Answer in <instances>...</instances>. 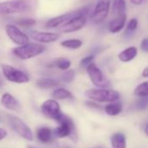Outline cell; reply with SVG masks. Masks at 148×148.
<instances>
[{
	"instance_id": "6da1fadb",
	"label": "cell",
	"mask_w": 148,
	"mask_h": 148,
	"mask_svg": "<svg viewBox=\"0 0 148 148\" xmlns=\"http://www.w3.org/2000/svg\"><path fill=\"white\" fill-rule=\"evenodd\" d=\"M45 50V47L39 43H26L23 45L15 47L12 53L21 60H28L41 55Z\"/></svg>"
},
{
	"instance_id": "7a4b0ae2",
	"label": "cell",
	"mask_w": 148,
	"mask_h": 148,
	"mask_svg": "<svg viewBox=\"0 0 148 148\" xmlns=\"http://www.w3.org/2000/svg\"><path fill=\"white\" fill-rule=\"evenodd\" d=\"M85 96L96 102L100 103H111L119 99L120 94L114 90H110L107 88H93L89 89L85 92Z\"/></svg>"
},
{
	"instance_id": "3957f363",
	"label": "cell",
	"mask_w": 148,
	"mask_h": 148,
	"mask_svg": "<svg viewBox=\"0 0 148 148\" xmlns=\"http://www.w3.org/2000/svg\"><path fill=\"white\" fill-rule=\"evenodd\" d=\"M89 14V10L87 7L79 9V12L72 18H71L67 23L60 27V32L63 33H71L76 32L83 29L87 23V17Z\"/></svg>"
},
{
	"instance_id": "277c9868",
	"label": "cell",
	"mask_w": 148,
	"mask_h": 148,
	"mask_svg": "<svg viewBox=\"0 0 148 148\" xmlns=\"http://www.w3.org/2000/svg\"><path fill=\"white\" fill-rule=\"evenodd\" d=\"M1 72L5 79L12 83L25 84L30 81L29 76L25 71L7 64H1Z\"/></svg>"
},
{
	"instance_id": "5b68a950",
	"label": "cell",
	"mask_w": 148,
	"mask_h": 148,
	"mask_svg": "<svg viewBox=\"0 0 148 148\" xmlns=\"http://www.w3.org/2000/svg\"><path fill=\"white\" fill-rule=\"evenodd\" d=\"M29 10L30 5L25 0H8L0 3V15L22 13Z\"/></svg>"
},
{
	"instance_id": "8992f818",
	"label": "cell",
	"mask_w": 148,
	"mask_h": 148,
	"mask_svg": "<svg viewBox=\"0 0 148 148\" xmlns=\"http://www.w3.org/2000/svg\"><path fill=\"white\" fill-rule=\"evenodd\" d=\"M86 71L92 83L98 88H107L110 86V81L104 75L103 71L93 62L86 67Z\"/></svg>"
},
{
	"instance_id": "52a82bcc",
	"label": "cell",
	"mask_w": 148,
	"mask_h": 148,
	"mask_svg": "<svg viewBox=\"0 0 148 148\" xmlns=\"http://www.w3.org/2000/svg\"><path fill=\"white\" fill-rule=\"evenodd\" d=\"M56 121L59 124V125L54 130V135L58 138H65L68 136H71L72 133L75 132L74 124L68 116L62 113Z\"/></svg>"
},
{
	"instance_id": "ba28073f",
	"label": "cell",
	"mask_w": 148,
	"mask_h": 148,
	"mask_svg": "<svg viewBox=\"0 0 148 148\" xmlns=\"http://www.w3.org/2000/svg\"><path fill=\"white\" fill-rule=\"evenodd\" d=\"M9 122H10L12 128L20 137H22L23 138L29 140V141L33 140L34 137H33V133H32V130L23 120H21L19 118H18L16 116L10 115L9 116Z\"/></svg>"
},
{
	"instance_id": "9c48e42d",
	"label": "cell",
	"mask_w": 148,
	"mask_h": 148,
	"mask_svg": "<svg viewBox=\"0 0 148 148\" xmlns=\"http://www.w3.org/2000/svg\"><path fill=\"white\" fill-rule=\"evenodd\" d=\"M5 32L7 37L11 39V41H12L18 46L23 45L29 42V36L14 25L12 24L6 25Z\"/></svg>"
},
{
	"instance_id": "30bf717a",
	"label": "cell",
	"mask_w": 148,
	"mask_h": 148,
	"mask_svg": "<svg viewBox=\"0 0 148 148\" xmlns=\"http://www.w3.org/2000/svg\"><path fill=\"white\" fill-rule=\"evenodd\" d=\"M110 11V1L109 0H100L95 5L92 19L95 24H100L106 20Z\"/></svg>"
},
{
	"instance_id": "8fae6325",
	"label": "cell",
	"mask_w": 148,
	"mask_h": 148,
	"mask_svg": "<svg viewBox=\"0 0 148 148\" xmlns=\"http://www.w3.org/2000/svg\"><path fill=\"white\" fill-rule=\"evenodd\" d=\"M42 112L48 118L57 120L62 114L59 104L56 99H47L41 105Z\"/></svg>"
},
{
	"instance_id": "7c38bea8",
	"label": "cell",
	"mask_w": 148,
	"mask_h": 148,
	"mask_svg": "<svg viewBox=\"0 0 148 148\" xmlns=\"http://www.w3.org/2000/svg\"><path fill=\"white\" fill-rule=\"evenodd\" d=\"M79 12V9L76 11H71L64 14H61L59 16H57L55 18H51L46 22V27L50 29H55V28H60L63 26L65 23H67L71 18L75 17Z\"/></svg>"
},
{
	"instance_id": "4fadbf2b",
	"label": "cell",
	"mask_w": 148,
	"mask_h": 148,
	"mask_svg": "<svg viewBox=\"0 0 148 148\" xmlns=\"http://www.w3.org/2000/svg\"><path fill=\"white\" fill-rule=\"evenodd\" d=\"M32 38L38 43L42 44H51L56 42L59 39L60 36L58 33L51 32H32L30 33Z\"/></svg>"
},
{
	"instance_id": "5bb4252c",
	"label": "cell",
	"mask_w": 148,
	"mask_h": 148,
	"mask_svg": "<svg viewBox=\"0 0 148 148\" xmlns=\"http://www.w3.org/2000/svg\"><path fill=\"white\" fill-rule=\"evenodd\" d=\"M0 102H1L2 106L11 111H18L20 109V104L18 102V100L12 96L11 93L5 92L2 95L1 99H0Z\"/></svg>"
},
{
	"instance_id": "9a60e30c",
	"label": "cell",
	"mask_w": 148,
	"mask_h": 148,
	"mask_svg": "<svg viewBox=\"0 0 148 148\" xmlns=\"http://www.w3.org/2000/svg\"><path fill=\"white\" fill-rule=\"evenodd\" d=\"M126 22V14L115 15V18L112 19L109 23V31L112 33H118L122 31L125 25Z\"/></svg>"
},
{
	"instance_id": "2e32d148",
	"label": "cell",
	"mask_w": 148,
	"mask_h": 148,
	"mask_svg": "<svg viewBox=\"0 0 148 148\" xmlns=\"http://www.w3.org/2000/svg\"><path fill=\"white\" fill-rule=\"evenodd\" d=\"M138 54V49L135 46H130L123 50L119 54V59L121 62H130L132 61Z\"/></svg>"
},
{
	"instance_id": "e0dca14e",
	"label": "cell",
	"mask_w": 148,
	"mask_h": 148,
	"mask_svg": "<svg viewBox=\"0 0 148 148\" xmlns=\"http://www.w3.org/2000/svg\"><path fill=\"white\" fill-rule=\"evenodd\" d=\"M112 148H126L125 136L121 132H117L113 134L111 138Z\"/></svg>"
},
{
	"instance_id": "ac0fdd59",
	"label": "cell",
	"mask_w": 148,
	"mask_h": 148,
	"mask_svg": "<svg viewBox=\"0 0 148 148\" xmlns=\"http://www.w3.org/2000/svg\"><path fill=\"white\" fill-rule=\"evenodd\" d=\"M37 86L41 89H51L58 86V81L52 78H41L37 80Z\"/></svg>"
},
{
	"instance_id": "d6986e66",
	"label": "cell",
	"mask_w": 148,
	"mask_h": 148,
	"mask_svg": "<svg viewBox=\"0 0 148 148\" xmlns=\"http://www.w3.org/2000/svg\"><path fill=\"white\" fill-rule=\"evenodd\" d=\"M123 110L122 104L120 102H111L106 106L105 111L109 116H117L119 115Z\"/></svg>"
},
{
	"instance_id": "ffe728a7",
	"label": "cell",
	"mask_w": 148,
	"mask_h": 148,
	"mask_svg": "<svg viewBox=\"0 0 148 148\" xmlns=\"http://www.w3.org/2000/svg\"><path fill=\"white\" fill-rule=\"evenodd\" d=\"M38 138L43 143H49L52 140V132L48 127H41L37 131Z\"/></svg>"
},
{
	"instance_id": "44dd1931",
	"label": "cell",
	"mask_w": 148,
	"mask_h": 148,
	"mask_svg": "<svg viewBox=\"0 0 148 148\" xmlns=\"http://www.w3.org/2000/svg\"><path fill=\"white\" fill-rule=\"evenodd\" d=\"M82 45H83V42L78 38L66 39L60 43V45L62 47L69 49V50H78L82 46Z\"/></svg>"
},
{
	"instance_id": "7402d4cb",
	"label": "cell",
	"mask_w": 148,
	"mask_h": 148,
	"mask_svg": "<svg viewBox=\"0 0 148 148\" xmlns=\"http://www.w3.org/2000/svg\"><path fill=\"white\" fill-rule=\"evenodd\" d=\"M52 97L55 99H73V95L71 92L64 88H57L52 92Z\"/></svg>"
},
{
	"instance_id": "603a6c76",
	"label": "cell",
	"mask_w": 148,
	"mask_h": 148,
	"mask_svg": "<svg viewBox=\"0 0 148 148\" xmlns=\"http://www.w3.org/2000/svg\"><path fill=\"white\" fill-rule=\"evenodd\" d=\"M112 12L114 15L126 14V4L125 0H114L112 5Z\"/></svg>"
},
{
	"instance_id": "cb8c5ba5",
	"label": "cell",
	"mask_w": 148,
	"mask_h": 148,
	"mask_svg": "<svg viewBox=\"0 0 148 148\" xmlns=\"http://www.w3.org/2000/svg\"><path fill=\"white\" fill-rule=\"evenodd\" d=\"M134 94L138 97L148 96V81L139 84L134 90Z\"/></svg>"
},
{
	"instance_id": "d4e9b609",
	"label": "cell",
	"mask_w": 148,
	"mask_h": 148,
	"mask_svg": "<svg viewBox=\"0 0 148 148\" xmlns=\"http://www.w3.org/2000/svg\"><path fill=\"white\" fill-rule=\"evenodd\" d=\"M74 79H75V71L68 69L64 71V73L61 75V79L64 83L69 84L71 83Z\"/></svg>"
},
{
	"instance_id": "484cf974",
	"label": "cell",
	"mask_w": 148,
	"mask_h": 148,
	"mask_svg": "<svg viewBox=\"0 0 148 148\" xmlns=\"http://www.w3.org/2000/svg\"><path fill=\"white\" fill-rule=\"evenodd\" d=\"M138 25V21L137 18H132L130 21L127 23L126 25V31H125V36L130 37L133 34V32L137 30Z\"/></svg>"
},
{
	"instance_id": "4316f807",
	"label": "cell",
	"mask_w": 148,
	"mask_h": 148,
	"mask_svg": "<svg viewBox=\"0 0 148 148\" xmlns=\"http://www.w3.org/2000/svg\"><path fill=\"white\" fill-rule=\"evenodd\" d=\"M71 65V62L65 58H60L56 62V66L61 71H66L70 69Z\"/></svg>"
},
{
	"instance_id": "83f0119b",
	"label": "cell",
	"mask_w": 148,
	"mask_h": 148,
	"mask_svg": "<svg viewBox=\"0 0 148 148\" xmlns=\"http://www.w3.org/2000/svg\"><path fill=\"white\" fill-rule=\"evenodd\" d=\"M17 24L22 27H32L37 24V21L33 18H18L17 20Z\"/></svg>"
},
{
	"instance_id": "f1b7e54d",
	"label": "cell",
	"mask_w": 148,
	"mask_h": 148,
	"mask_svg": "<svg viewBox=\"0 0 148 148\" xmlns=\"http://www.w3.org/2000/svg\"><path fill=\"white\" fill-rule=\"evenodd\" d=\"M148 107V96L140 97V99L136 102V108L138 110H145Z\"/></svg>"
},
{
	"instance_id": "f546056e",
	"label": "cell",
	"mask_w": 148,
	"mask_h": 148,
	"mask_svg": "<svg viewBox=\"0 0 148 148\" xmlns=\"http://www.w3.org/2000/svg\"><path fill=\"white\" fill-rule=\"evenodd\" d=\"M94 60V55H89L85 58H83L80 61V66L81 67H86L91 63H92Z\"/></svg>"
},
{
	"instance_id": "4dcf8cb0",
	"label": "cell",
	"mask_w": 148,
	"mask_h": 148,
	"mask_svg": "<svg viewBox=\"0 0 148 148\" xmlns=\"http://www.w3.org/2000/svg\"><path fill=\"white\" fill-rule=\"evenodd\" d=\"M140 48L143 51L148 53V38H144L140 43Z\"/></svg>"
},
{
	"instance_id": "1f68e13d",
	"label": "cell",
	"mask_w": 148,
	"mask_h": 148,
	"mask_svg": "<svg viewBox=\"0 0 148 148\" xmlns=\"http://www.w3.org/2000/svg\"><path fill=\"white\" fill-rule=\"evenodd\" d=\"M6 136H7V132L3 128H0V140L4 139Z\"/></svg>"
},
{
	"instance_id": "d6a6232c",
	"label": "cell",
	"mask_w": 148,
	"mask_h": 148,
	"mask_svg": "<svg viewBox=\"0 0 148 148\" xmlns=\"http://www.w3.org/2000/svg\"><path fill=\"white\" fill-rule=\"evenodd\" d=\"M131 3L135 5H142L144 2H145V0H130Z\"/></svg>"
},
{
	"instance_id": "836d02e7",
	"label": "cell",
	"mask_w": 148,
	"mask_h": 148,
	"mask_svg": "<svg viewBox=\"0 0 148 148\" xmlns=\"http://www.w3.org/2000/svg\"><path fill=\"white\" fill-rule=\"evenodd\" d=\"M142 76H143L144 78H148V66H146V67L143 70V71H142Z\"/></svg>"
},
{
	"instance_id": "e575fe53",
	"label": "cell",
	"mask_w": 148,
	"mask_h": 148,
	"mask_svg": "<svg viewBox=\"0 0 148 148\" xmlns=\"http://www.w3.org/2000/svg\"><path fill=\"white\" fill-rule=\"evenodd\" d=\"M145 132L146 136L148 137V122L146 123V125H145Z\"/></svg>"
},
{
	"instance_id": "d590c367",
	"label": "cell",
	"mask_w": 148,
	"mask_h": 148,
	"mask_svg": "<svg viewBox=\"0 0 148 148\" xmlns=\"http://www.w3.org/2000/svg\"><path fill=\"white\" fill-rule=\"evenodd\" d=\"M3 86V79H2V77H1V73H0V88L2 87Z\"/></svg>"
},
{
	"instance_id": "8d00e7d4",
	"label": "cell",
	"mask_w": 148,
	"mask_h": 148,
	"mask_svg": "<svg viewBox=\"0 0 148 148\" xmlns=\"http://www.w3.org/2000/svg\"><path fill=\"white\" fill-rule=\"evenodd\" d=\"M28 148H36V147H33V146H28Z\"/></svg>"
},
{
	"instance_id": "74e56055",
	"label": "cell",
	"mask_w": 148,
	"mask_h": 148,
	"mask_svg": "<svg viewBox=\"0 0 148 148\" xmlns=\"http://www.w3.org/2000/svg\"><path fill=\"white\" fill-rule=\"evenodd\" d=\"M98 148H103V147H98Z\"/></svg>"
}]
</instances>
